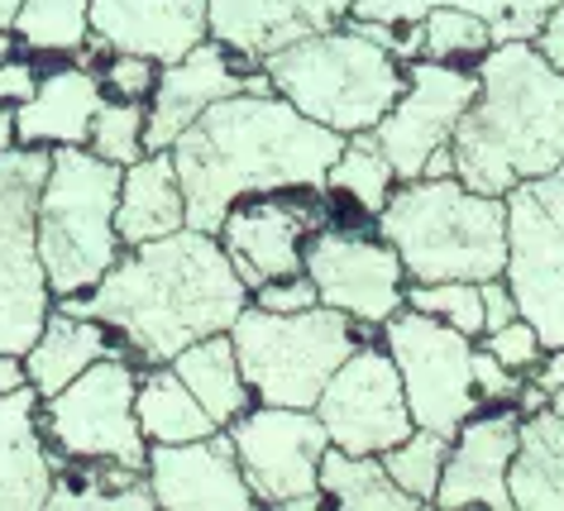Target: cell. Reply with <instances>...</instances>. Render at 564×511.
<instances>
[{"mask_svg":"<svg viewBox=\"0 0 564 511\" xmlns=\"http://www.w3.org/2000/svg\"><path fill=\"white\" fill-rule=\"evenodd\" d=\"M235 91H273V87H268L259 63L239 58L210 34L182 58L159 63V81H153L144 101V149H167L206 106H216L220 96Z\"/></svg>","mask_w":564,"mask_h":511,"instance_id":"e0dca14e","label":"cell"},{"mask_svg":"<svg viewBox=\"0 0 564 511\" xmlns=\"http://www.w3.org/2000/svg\"><path fill=\"white\" fill-rule=\"evenodd\" d=\"M259 507L316 511L326 507L321 492V454H326V425L312 406H263L253 402L245 416L225 425Z\"/></svg>","mask_w":564,"mask_h":511,"instance_id":"9c48e42d","label":"cell"},{"mask_svg":"<svg viewBox=\"0 0 564 511\" xmlns=\"http://www.w3.org/2000/svg\"><path fill=\"white\" fill-rule=\"evenodd\" d=\"M431 6L469 10L492 30V44H512V39H531L535 24L545 20V10L560 6V0H431Z\"/></svg>","mask_w":564,"mask_h":511,"instance_id":"d590c367","label":"cell"},{"mask_svg":"<svg viewBox=\"0 0 564 511\" xmlns=\"http://www.w3.org/2000/svg\"><path fill=\"white\" fill-rule=\"evenodd\" d=\"M474 91H478L474 67L435 63V58H412L406 63L402 96L392 101L388 116L369 130L378 139V149L388 153L398 182L421 177V167H426L431 153L455 139V124H459L464 110H469Z\"/></svg>","mask_w":564,"mask_h":511,"instance_id":"9a60e30c","label":"cell"},{"mask_svg":"<svg viewBox=\"0 0 564 511\" xmlns=\"http://www.w3.org/2000/svg\"><path fill=\"white\" fill-rule=\"evenodd\" d=\"M20 48V39H15V30H10V24H0V63L10 58V53Z\"/></svg>","mask_w":564,"mask_h":511,"instance_id":"f907efd6","label":"cell"},{"mask_svg":"<svg viewBox=\"0 0 564 511\" xmlns=\"http://www.w3.org/2000/svg\"><path fill=\"white\" fill-rule=\"evenodd\" d=\"M10 30L30 53L77 58L91 48V0H20Z\"/></svg>","mask_w":564,"mask_h":511,"instance_id":"4dcf8cb0","label":"cell"},{"mask_svg":"<svg viewBox=\"0 0 564 511\" xmlns=\"http://www.w3.org/2000/svg\"><path fill=\"white\" fill-rule=\"evenodd\" d=\"M53 449L39 425V392L30 382L0 392V511H39L53 492Z\"/></svg>","mask_w":564,"mask_h":511,"instance_id":"7402d4cb","label":"cell"},{"mask_svg":"<svg viewBox=\"0 0 564 511\" xmlns=\"http://www.w3.org/2000/svg\"><path fill=\"white\" fill-rule=\"evenodd\" d=\"M364 335L369 330H359L335 306L263 311L249 302L230 325L239 373L263 406H316L321 388Z\"/></svg>","mask_w":564,"mask_h":511,"instance_id":"52a82bcc","label":"cell"},{"mask_svg":"<svg viewBox=\"0 0 564 511\" xmlns=\"http://www.w3.org/2000/svg\"><path fill=\"white\" fill-rule=\"evenodd\" d=\"M106 354H124V349L101 320L77 316V311H63V306H48V316H44V325H39L34 345L20 354L24 359V382H30L39 396H53L58 388H67L77 373H87L96 359H106Z\"/></svg>","mask_w":564,"mask_h":511,"instance_id":"cb8c5ba5","label":"cell"},{"mask_svg":"<svg viewBox=\"0 0 564 511\" xmlns=\"http://www.w3.org/2000/svg\"><path fill=\"white\" fill-rule=\"evenodd\" d=\"M106 101L101 77L82 63H63L53 73H39L30 101L15 106V144L24 149H63L87 144L91 116Z\"/></svg>","mask_w":564,"mask_h":511,"instance_id":"603a6c76","label":"cell"},{"mask_svg":"<svg viewBox=\"0 0 564 511\" xmlns=\"http://www.w3.org/2000/svg\"><path fill=\"white\" fill-rule=\"evenodd\" d=\"M550 411H555V416H564V388L550 392Z\"/></svg>","mask_w":564,"mask_h":511,"instance_id":"f5cc1de1","label":"cell"},{"mask_svg":"<svg viewBox=\"0 0 564 511\" xmlns=\"http://www.w3.org/2000/svg\"><path fill=\"white\" fill-rule=\"evenodd\" d=\"M34 87H39V67L30 58H20V53H10V58L0 63V106L30 101Z\"/></svg>","mask_w":564,"mask_h":511,"instance_id":"b9f144b4","label":"cell"},{"mask_svg":"<svg viewBox=\"0 0 564 511\" xmlns=\"http://www.w3.org/2000/svg\"><path fill=\"white\" fill-rule=\"evenodd\" d=\"M517 431H521V416L512 402L464 416L459 431L449 435L445 474H441V488H435L431 507H441V511H459V507L507 511L512 507V497H507V468H512V454H517Z\"/></svg>","mask_w":564,"mask_h":511,"instance_id":"d6986e66","label":"cell"},{"mask_svg":"<svg viewBox=\"0 0 564 511\" xmlns=\"http://www.w3.org/2000/svg\"><path fill=\"white\" fill-rule=\"evenodd\" d=\"M206 39V0H91V48L173 63Z\"/></svg>","mask_w":564,"mask_h":511,"instance_id":"44dd1931","label":"cell"},{"mask_svg":"<svg viewBox=\"0 0 564 511\" xmlns=\"http://www.w3.org/2000/svg\"><path fill=\"white\" fill-rule=\"evenodd\" d=\"M134 416H139V431H144L149 445H182V439H202V435L220 431V425L206 416V406L192 396V388L167 363H149L144 373H139Z\"/></svg>","mask_w":564,"mask_h":511,"instance_id":"83f0119b","label":"cell"},{"mask_svg":"<svg viewBox=\"0 0 564 511\" xmlns=\"http://www.w3.org/2000/svg\"><path fill=\"white\" fill-rule=\"evenodd\" d=\"M527 378H531V382H535V388H541L545 396H550V392H560V388H564V345L545 349V354H541V363H535Z\"/></svg>","mask_w":564,"mask_h":511,"instance_id":"bcb514c9","label":"cell"},{"mask_svg":"<svg viewBox=\"0 0 564 511\" xmlns=\"http://www.w3.org/2000/svg\"><path fill=\"white\" fill-rule=\"evenodd\" d=\"M421 177H455V153H449V144H441L426 159V167H421Z\"/></svg>","mask_w":564,"mask_h":511,"instance_id":"c3c4849f","label":"cell"},{"mask_svg":"<svg viewBox=\"0 0 564 511\" xmlns=\"http://www.w3.org/2000/svg\"><path fill=\"white\" fill-rule=\"evenodd\" d=\"M87 149L96 153V159L116 163V167L134 163L139 153H149L144 149V101H110L106 96L91 116Z\"/></svg>","mask_w":564,"mask_h":511,"instance_id":"e575fe53","label":"cell"},{"mask_svg":"<svg viewBox=\"0 0 564 511\" xmlns=\"http://www.w3.org/2000/svg\"><path fill=\"white\" fill-rule=\"evenodd\" d=\"M392 187H398V173H392L388 153L378 149L373 134H349L345 149L335 153L330 173H326V196L330 202H349L359 216H378L388 206Z\"/></svg>","mask_w":564,"mask_h":511,"instance_id":"f546056e","label":"cell"},{"mask_svg":"<svg viewBox=\"0 0 564 511\" xmlns=\"http://www.w3.org/2000/svg\"><path fill=\"white\" fill-rule=\"evenodd\" d=\"M507 320H517V302H512V292H507L502 278H488L484 282V335L498 330Z\"/></svg>","mask_w":564,"mask_h":511,"instance_id":"ee69618b","label":"cell"},{"mask_svg":"<svg viewBox=\"0 0 564 511\" xmlns=\"http://www.w3.org/2000/svg\"><path fill=\"white\" fill-rule=\"evenodd\" d=\"M340 149L345 134L306 120L278 91L220 96L167 144L187 202V225L206 235L220 230L225 210L239 196L282 187L326 192V173Z\"/></svg>","mask_w":564,"mask_h":511,"instance_id":"7a4b0ae2","label":"cell"},{"mask_svg":"<svg viewBox=\"0 0 564 511\" xmlns=\"http://www.w3.org/2000/svg\"><path fill=\"white\" fill-rule=\"evenodd\" d=\"M120 167L96 159L87 144L48 149V173L34 202V244L44 282L58 296H87L120 259L116 230Z\"/></svg>","mask_w":564,"mask_h":511,"instance_id":"8992f818","label":"cell"},{"mask_svg":"<svg viewBox=\"0 0 564 511\" xmlns=\"http://www.w3.org/2000/svg\"><path fill=\"white\" fill-rule=\"evenodd\" d=\"M321 492L345 511H421L416 497H406L388 478L383 454H349L326 445V454H321Z\"/></svg>","mask_w":564,"mask_h":511,"instance_id":"f1b7e54d","label":"cell"},{"mask_svg":"<svg viewBox=\"0 0 564 511\" xmlns=\"http://www.w3.org/2000/svg\"><path fill=\"white\" fill-rule=\"evenodd\" d=\"M249 302L263 306V311H306V306H321V296H316V282L306 273H288V278L259 282V287L249 292Z\"/></svg>","mask_w":564,"mask_h":511,"instance_id":"f35d334b","label":"cell"},{"mask_svg":"<svg viewBox=\"0 0 564 511\" xmlns=\"http://www.w3.org/2000/svg\"><path fill=\"white\" fill-rule=\"evenodd\" d=\"M527 187L535 192V202H541L545 216H550V220H555L560 230H564V163L555 167V173H545L541 182H527Z\"/></svg>","mask_w":564,"mask_h":511,"instance_id":"f6af8a7d","label":"cell"},{"mask_svg":"<svg viewBox=\"0 0 564 511\" xmlns=\"http://www.w3.org/2000/svg\"><path fill=\"white\" fill-rule=\"evenodd\" d=\"M517 388H521V373H512L507 363H498L484 345H474V392H478V406L517 402Z\"/></svg>","mask_w":564,"mask_h":511,"instance_id":"ab89813d","label":"cell"},{"mask_svg":"<svg viewBox=\"0 0 564 511\" xmlns=\"http://www.w3.org/2000/svg\"><path fill=\"white\" fill-rule=\"evenodd\" d=\"M15 10H20V0H0V24L15 20Z\"/></svg>","mask_w":564,"mask_h":511,"instance_id":"816d5d0a","label":"cell"},{"mask_svg":"<svg viewBox=\"0 0 564 511\" xmlns=\"http://www.w3.org/2000/svg\"><path fill=\"white\" fill-rule=\"evenodd\" d=\"M259 67L282 101L345 139L369 134L406 87V63L349 20L268 53Z\"/></svg>","mask_w":564,"mask_h":511,"instance_id":"5b68a950","label":"cell"},{"mask_svg":"<svg viewBox=\"0 0 564 511\" xmlns=\"http://www.w3.org/2000/svg\"><path fill=\"white\" fill-rule=\"evenodd\" d=\"M445 454H449V435L412 425V435L398 439V445L383 454V468L406 497H416L421 507H431L435 488H441V474H445Z\"/></svg>","mask_w":564,"mask_h":511,"instance_id":"1f68e13d","label":"cell"},{"mask_svg":"<svg viewBox=\"0 0 564 511\" xmlns=\"http://www.w3.org/2000/svg\"><path fill=\"white\" fill-rule=\"evenodd\" d=\"M167 368L187 382L192 396L206 406V416L220 425H230L235 416H245V411L253 406V392L245 373H239V359H235V345H230V330L220 335H206L196 339V345L177 349L173 359H167Z\"/></svg>","mask_w":564,"mask_h":511,"instance_id":"4316f807","label":"cell"},{"mask_svg":"<svg viewBox=\"0 0 564 511\" xmlns=\"http://www.w3.org/2000/svg\"><path fill=\"white\" fill-rule=\"evenodd\" d=\"M478 91L455 124V177L474 192L507 196L564 163V73L527 39L492 44L474 63Z\"/></svg>","mask_w":564,"mask_h":511,"instance_id":"3957f363","label":"cell"},{"mask_svg":"<svg viewBox=\"0 0 564 511\" xmlns=\"http://www.w3.org/2000/svg\"><path fill=\"white\" fill-rule=\"evenodd\" d=\"M316 416L326 425V439L349 454H388L398 439L412 435V411L398 378V363L383 345L369 335L355 345V354L335 368L330 382L316 396Z\"/></svg>","mask_w":564,"mask_h":511,"instance_id":"4fadbf2b","label":"cell"},{"mask_svg":"<svg viewBox=\"0 0 564 511\" xmlns=\"http://www.w3.org/2000/svg\"><path fill=\"white\" fill-rule=\"evenodd\" d=\"M431 10V0H349V20H378V24H416Z\"/></svg>","mask_w":564,"mask_h":511,"instance_id":"60d3db41","label":"cell"},{"mask_svg":"<svg viewBox=\"0 0 564 511\" xmlns=\"http://www.w3.org/2000/svg\"><path fill=\"white\" fill-rule=\"evenodd\" d=\"M53 306L96 316L120 339L124 359L149 368L196 339L230 330L249 306V287L216 235L182 225L163 239L124 244L87 296H58Z\"/></svg>","mask_w":564,"mask_h":511,"instance_id":"6da1fadb","label":"cell"},{"mask_svg":"<svg viewBox=\"0 0 564 511\" xmlns=\"http://www.w3.org/2000/svg\"><path fill=\"white\" fill-rule=\"evenodd\" d=\"M502 282L517 302V316L531 320L541 345H564V230L541 210L531 187L507 192Z\"/></svg>","mask_w":564,"mask_h":511,"instance_id":"2e32d148","label":"cell"},{"mask_svg":"<svg viewBox=\"0 0 564 511\" xmlns=\"http://www.w3.org/2000/svg\"><path fill=\"white\" fill-rule=\"evenodd\" d=\"M48 173V149L15 144L0 153V349L24 354L44 325L53 292L34 244V202Z\"/></svg>","mask_w":564,"mask_h":511,"instance_id":"8fae6325","label":"cell"},{"mask_svg":"<svg viewBox=\"0 0 564 511\" xmlns=\"http://www.w3.org/2000/svg\"><path fill=\"white\" fill-rule=\"evenodd\" d=\"M149 492L163 511H249L259 507L239 474L230 435H202L182 445H149Z\"/></svg>","mask_w":564,"mask_h":511,"instance_id":"ac0fdd59","label":"cell"},{"mask_svg":"<svg viewBox=\"0 0 564 511\" xmlns=\"http://www.w3.org/2000/svg\"><path fill=\"white\" fill-rule=\"evenodd\" d=\"M484 339V349L492 354L498 363H507L512 373H521L527 378L535 363H541V354H545V345H541V335L531 330V320H507V325H498V330H488V335H478Z\"/></svg>","mask_w":564,"mask_h":511,"instance_id":"74e56055","label":"cell"},{"mask_svg":"<svg viewBox=\"0 0 564 511\" xmlns=\"http://www.w3.org/2000/svg\"><path fill=\"white\" fill-rule=\"evenodd\" d=\"M139 368L124 354H106L53 396H39V425L53 459L120 464L144 474L149 439L134 416Z\"/></svg>","mask_w":564,"mask_h":511,"instance_id":"ba28073f","label":"cell"},{"mask_svg":"<svg viewBox=\"0 0 564 511\" xmlns=\"http://www.w3.org/2000/svg\"><path fill=\"white\" fill-rule=\"evenodd\" d=\"M507 497L517 511H564V416L550 406L521 416Z\"/></svg>","mask_w":564,"mask_h":511,"instance_id":"484cf974","label":"cell"},{"mask_svg":"<svg viewBox=\"0 0 564 511\" xmlns=\"http://www.w3.org/2000/svg\"><path fill=\"white\" fill-rule=\"evenodd\" d=\"M302 273L316 282L321 306L345 311L359 330H378L392 311L406 306V268L378 230H345L326 220L306 239Z\"/></svg>","mask_w":564,"mask_h":511,"instance_id":"7c38bea8","label":"cell"},{"mask_svg":"<svg viewBox=\"0 0 564 511\" xmlns=\"http://www.w3.org/2000/svg\"><path fill=\"white\" fill-rule=\"evenodd\" d=\"M187 225V202L167 149H149L134 163L120 167V196H116V230L120 244H144L163 239Z\"/></svg>","mask_w":564,"mask_h":511,"instance_id":"d4e9b609","label":"cell"},{"mask_svg":"<svg viewBox=\"0 0 564 511\" xmlns=\"http://www.w3.org/2000/svg\"><path fill=\"white\" fill-rule=\"evenodd\" d=\"M330 220V202L316 187H282V192H253L225 210L220 220V249L230 253L235 273L253 292L268 278L302 273V253L321 225Z\"/></svg>","mask_w":564,"mask_h":511,"instance_id":"5bb4252c","label":"cell"},{"mask_svg":"<svg viewBox=\"0 0 564 511\" xmlns=\"http://www.w3.org/2000/svg\"><path fill=\"white\" fill-rule=\"evenodd\" d=\"M373 230L398 249L406 282H488L507 263V196L459 177H412L392 187Z\"/></svg>","mask_w":564,"mask_h":511,"instance_id":"277c9868","label":"cell"},{"mask_svg":"<svg viewBox=\"0 0 564 511\" xmlns=\"http://www.w3.org/2000/svg\"><path fill=\"white\" fill-rule=\"evenodd\" d=\"M15 149V106H0V153Z\"/></svg>","mask_w":564,"mask_h":511,"instance_id":"681fc988","label":"cell"},{"mask_svg":"<svg viewBox=\"0 0 564 511\" xmlns=\"http://www.w3.org/2000/svg\"><path fill=\"white\" fill-rule=\"evenodd\" d=\"M96 77H101V91L110 101H149L153 81H159V63L144 53H106V67Z\"/></svg>","mask_w":564,"mask_h":511,"instance_id":"8d00e7d4","label":"cell"},{"mask_svg":"<svg viewBox=\"0 0 564 511\" xmlns=\"http://www.w3.org/2000/svg\"><path fill=\"white\" fill-rule=\"evenodd\" d=\"M20 382H24V359L20 354H10V349H0V392L20 388Z\"/></svg>","mask_w":564,"mask_h":511,"instance_id":"7dc6e473","label":"cell"},{"mask_svg":"<svg viewBox=\"0 0 564 511\" xmlns=\"http://www.w3.org/2000/svg\"><path fill=\"white\" fill-rule=\"evenodd\" d=\"M345 20L349 0H206V34L253 63Z\"/></svg>","mask_w":564,"mask_h":511,"instance_id":"ffe728a7","label":"cell"},{"mask_svg":"<svg viewBox=\"0 0 564 511\" xmlns=\"http://www.w3.org/2000/svg\"><path fill=\"white\" fill-rule=\"evenodd\" d=\"M527 44H531L535 53H541V58H545L550 67H555V73H564V0H560V6H550V10H545V20L535 24V34L527 39Z\"/></svg>","mask_w":564,"mask_h":511,"instance_id":"7bdbcfd3","label":"cell"},{"mask_svg":"<svg viewBox=\"0 0 564 511\" xmlns=\"http://www.w3.org/2000/svg\"><path fill=\"white\" fill-rule=\"evenodd\" d=\"M383 330V349L398 363L406 411L416 425L441 435H455L464 416L478 411L474 392V339L459 335L455 325L426 316V311H392L378 325Z\"/></svg>","mask_w":564,"mask_h":511,"instance_id":"30bf717a","label":"cell"},{"mask_svg":"<svg viewBox=\"0 0 564 511\" xmlns=\"http://www.w3.org/2000/svg\"><path fill=\"white\" fill-rule=\"evenodd\" d=\"M488 48H492V30L478 15H469V10L431 6L426 15H421V58L474 67Z\"/></svg>","mask_w":564,"mask_h":511,"instance_id":"d6a6232c","label":"cell"},{"mask_svg":"<svg viewBox=\"0 0 564 511\" xmlns=\"http://www.w3.org/2000/svg\"><path fill=\"white\" fill-rule=\"evenodd\" d=\"M406 306L455 325L459 335H484V282H406Z\"/></svg>","mask_w":564,"mask_h":511,"instance_id":"836d02e7","label":"cell"}]
</instances>
